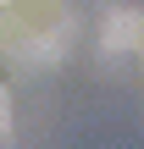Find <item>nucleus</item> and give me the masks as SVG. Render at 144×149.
I'll return each instance as SVG.
<instances>
[{
    "label": "nucleus",
    "mask_w": 144,
    "mask_h": 149,
    "mask_svg": "<svg viewBox=\"0 0 144 149\" xmlns=\"http://www.w3.org/2000/svg\"><path fill=\"white\" fill-rule=\"evenodd\" d=\"M72 33L61 0H0V50L17 61H55Z\"/></svg>",
    "instance_id": "nucleus-1"
}]
</instances>
